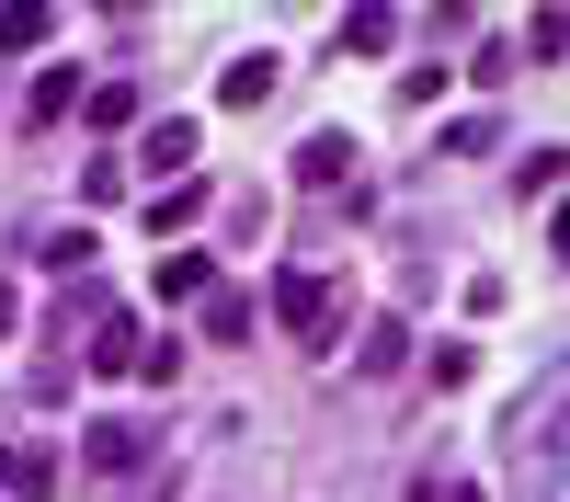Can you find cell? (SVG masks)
Here are the masks:
<instances>
[{"label": "cell", "instance_id": "1", "mask_svg": "<svg viewBox=\"0 0 570 502\" xmlns=\"http://www.w3.org/2000/svg\"><path fill=\"white\" fill-rule=\"evenodd\" d=\"M331 319H343V297H331V274L285 263V274H274V332H285V343H331Z\"/></svg>", "mask_w": 570, "mask_h": 502}, {"label": "cell", "instance_id": "2", "mask_svg": "<svg viewBox=\"0 0 570 502\" xmlns=\"http://www.w3.org/2000/svg\"><path fill=\"white\" fill-rule=\"evenodd\" d=\"M80 469H91V480H126V469H149V423H126V411H104V423L80 434Z\"/></svg>", "mask_w": 570, "mask_h": 502}, {"label": "cell", "instance_id": "3", "mask_svg": "<svg viewBox=\"0 0 570 502\" xmlns=\"http://www.w3.org/2000/svg\"><path fill=\"white\" fill-rule=\"evenodd\" d=\"M137 354H149V332H137V308H104V319L80 332V365H91V377H137Z\"/></svg>", "mask_w": 570, "mask_h": 502}, {"label": "cell", "instance_id": "4", "mask_svg": "<svg viewBox=\"0 0 570 502\" xmlns=\"http://www.w3.org/2000/svg\"><path fill=\"white\" fill-rule=\"evenodd\" d=\"M206 206H217V195H206V183H195V171H183V183H171V195H149V240H183V228H195Z\"/></svg>", "mask_w": 570, "mask_h": 502}, {"label": "cell", "instance_id": "5", "mask_svg": "<svg viewBox=\"0 0 570 502\" xmlns=\"http://www.w3.org/2000/svg\"><path fill=\"white\" fill-rule=\"evenodd\" d=\"M411 365V332L400 319H365V343H354V377H400Z\"/></svg>", "mask_w": 570, "mask_h": 502}, {"label": "cell", "instance_id": "6", "mask_svg": "<svg viewBox=\"0 0 570 502\" xmlns=\"http://www.w3.org/2000/svg\"><path fill=\"white\" fill-rule=\"evenodd\" d=\"M137 160H149V183H160V171H195V126H183V115H160L149 137H137Z\"/></svg>", "mask_w": 570, "mask_h": 502}, {"label": "cell", "instance_id": "7", "mask_svg": "<svg viewBox=\"0 0 570 502\" xmlns=\"http://www.w3.org/2000/svg\"><path fill=\"white\" fill-rule=\"evenodd\" d=\"M331 46H343V58H389V46H400V12H376V0H365V12H343Z\"/></svg>", "mask_w": 570, "mask_h": 502}, {"label": "cell", "instance_id": "8", "mask_svg": "<svg viewBox=\"0 0 570 502\" xmlns=\"http://www.w3.org/2000/svg\"><path fill=\"white\" fill-rule=\"evenodd\" d=\"M297 183H354V137H343V126L308 137V149H297Z\"/></svg>", "mask_w": 570, "mask_h": 502}, {"label": "cell", "instance_id": "9", "mask_svg": "<svg viewBox=\"0 0 570 502\" xmlns=\"http://www.w3.org/2000/svg\"><path fill=\"white\" fill-rule=\"evenodd\" d=\"M69 104H80V69H46V80L23 91V115H35V126H69Z\"/></svg>", "mask_w": 570, "mask_h": 502}, {"label": "cell", "instance_id": "10", "mask_svg": "<svg viewBox=\"0 0 570 502\" xmlns=\"http://www.w3.org/2000/svg\"><path fill=\"white\" fill-rule=\"evenodd\" d=\"M80 115L115 137V126H137V91H126V80H91V91H80Z\"/></svg>", "mask_w": 570, "mask_h": 502}, {"label": "cell", "instance_id": "11", "mask_svg": "<svg viewBox=\"0 0 570 502\" xmlns=\"http://www.w3.org/2000/svg\"><path fill=\"white\" fill-rule=\"evenodd\" d=\"M263 91H274V58H228V80H217V104H240V115H252Z\"/></svg>", "mask_w": 570, "mask_h": 502}, {"label": "cell", "instance_id": "12", "mask_svg": "<svg viewBox=\"0 0 570 502\" xmlns=\"http://www.w3.org/2000/svg\"><path fill=\"white\" fill-rule=\"evenodd\" d=\"M58 480H69V469H58V445H23V456H12V491H23V502H46Z\"/></svg>", "mask_w": 570, "mask_h": 502}, {"label": "cell", "instance_id": "13", "mask_svg": "<svg viewBox=\"0 0 570 502\" xmlns=\"http://www.w3.org/2000/svg\"><path fill=\"white\" fill-rule=\"evenodd\" d=\"M206 286H217L206 252H171V263H160V297H206Z\"/></svg>", "mask_w": 570, "mask_h": 502}, {"label": "cell", "instance_id": "14", "mask_svg": "<svg viewBox=\"0 0 570 502\" xmlns=\"http://www.w3.org/2000/svg\"><path fill=\"white\" fill-rule=\"evenodd\" d=\"M104 308H115L104 286H80V297H58V308H46V332H58V343H69V332H91V319H104Z\"/></svg>", "mask_w": 570, "mask_h": 502}, {"label": "cell", "instance_id": "15", "mask_svg": "<svg viewBox=\"0 0 570 502\" xmlns=\"http://www.w3.org/2000/svg\"><path fill=\"white\" fill-rule=\"evenodd\" d=\"M58 35V12H46V0H12V12H0V46H46Z\"/></svg>", "mask_w": 570, "mask_h": 502}, {"label": "cell", "instance_id": "16", "mask_svg": "<svg viewBox=\"0 0 570 502\" xmlns=\"http://www.w3.org/2000/svg\"><path fill=\"white\" fill-rule=\"evenodd\" d=\"M46 263H58V286H69V274H91V228H46Z\"/></svg>", "mask_w": 570, "mask_h": 502}, {"label": "cell", "instance_id": "17", "mask_svg": "<svg viewBox=\"0 0 570 502\" xmlns=\"http://www.w3.org/2000/svg\"><path fill=\"white\" fill-rule=\"evenodd\" d=\"M206 343H252V297H217L206 308Z\"/></svg>", "mask_w": 570, "mask_h": 502}, {"label": "cell", "instance_id": "18", "mask_svg": "<svg viewBox=\"0 0 570 502\" xmlns=\"http://www.w3.org/2000/svg\"><path fill=\"white\" fill-rule=\"evenodd\" d=\"M137 502H160V491H137Z\"/></svg>", "mask_w": 570, "mask_h": 502}]
</instances>
